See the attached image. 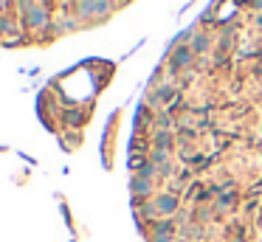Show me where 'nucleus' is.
<instances>
[{
	"label": "nucleus",
	"mask_w": 262,
	"mask_h": 242,
	"mask_svg": "<svg viewBox=\"0 0 262 242\" xmlns=\"http://www.w3.org/2000/svg\"><path fill=\"white\" fill-rule=\"evenodd\" d=\"M76 14L82 20H102L110 14V0H76Z\"/></svg>",
	"instance_id": "2"
},
{
	"label": "nucleus",
	"mask_w": 262,
	"mask_h": 242,
	"mask_svg": "<svg viewBox=\"0 0 262 242\" xmlns=\"http://www.w3.org/2000/svg\"><path fill=\"white\" fill-rule=\"evenodd\" d=\"M172 96H175V90H172V87H161V90H158V99H161V102H169Z\"/></svg>",
	"instance_id": "11"
},
{
	"label": "nucleus",
	"mask_w": 262,
	"mask_h": 242,
	"mask_svg": "<svg viewBox=\"0 0 262 242\" xmlns=\"http://www.w3.org/2000/svg\"><path fill=\"white\" fill-rule=\"evenodd\" d=\"M155 146H158V149H169V146H172V135L169 133H155Z\"/></svg>",
	"instance_id": "8"
},
{
	"label": "nucleus",
	"mask_w": 262,
	"mask_h": 242,
	"mask_svg": "<svg viewBox=\"0 0 262 242\" xmlns=\"http://www.w3.org/2000/svg\"><path fill=\"white\" fill-rule=\"evenodd\" d=\"M206 48H209V40L203 34H197L195 43H192V51H197V54H200V51H206Z\"/></svg>",
	"instance_id": "9"
},
{
	"label": "nucleus",
	"mask_w": 262,
	"mask_h": 242,
	"mask_svg": "<svg viewBox=\"0 0 262 242\" xmlns=\"http://www.w3.org/2000/svg\"><path fill=\"white\" fill-rule=\"evenodd\" d=\"M153 206H155V214H175L178 200H175V194H158Z\"/></svg>",
	"instance_id": "3"
},
{
	"label": "nucleus",
	"mask_w": 262,
	"mask_h": 242,
	"mask_svg": "<svg viewBox=\"0 0 262 242\" xmlns=\"http://www.w3.org/2000/svg\"><path fill=\"white\" fill-rule=\"evenodd\" d=\"M231 203H234V194H223V197H220V208L231 206Z\"/></svg>",
	"instance_id": "12"
},
{
	"label": "nucleus",
	"mask_w": 262,
	"mask_h": 242,
	"mask_svg": "<svg viewBox=\"0 0 262 242\" xmlns=\"http://www.w3.org/2000/svg\"><path fill=\"white\" fill-rule=\"evenodd\" d=\"M0 34H14V23L9 17H0Z\"/></svg>",
	"instance_id": "10"
},
{
	"label": "nucleus",
	"mask_w": 262,
	"mask_h": 242,
	"mask_svg": "<svg viewBox=\"0 0 262 242\" xmlns=\"http://www.w3.org/2000/svg\"><path fill=\"white\" fill-rule=\"evenodd\" d=\"M138 175L141 177H147V180H150V177H155V175H161V169L158 166L153 164V161H147V164H141V169H138Z\"/></svg>",
	"instance_id": "6"
},
{
	"label": "nucleus",
	"mask_w": 262,
	"mask_h": 242,
	"mask_svg": "<svg viewBox=\"0 0 262 242\" xmlns=\"http://www.w3.org/2000/svg\"><path fill=\"white\" fill-rule=\"evenodd\" d=\"M155 234H166V236H172V234H175V223H172V220H161V223L155 225Z\"/></svg>",
	"instance_id": "7"
},
{
	"label": "nucleus",
	"mask_w": 262,
	"mask_h": 242,
	"mask_svg": "<svg viewBox=\"0 0 262 242\" xmlns=\"http://www.w3.org/2000/svg\"><path fill=\"white\" fill-rule=\"evenodd\" d=\"M20 12H23L25 28H31V31H40V28H45V25L51 23V14H48V9H45L43 3L23 0V3H20Z\"/></svg>",
	"instance_id": "1"
},
{
	"label": "nucleus",
	"mask_w": 262,
	"mask_h": 242,
	"mask_svg": "<svg viewBox=\"0 0 262 242\" xmlns=\"http://www.w3.org/2000/svg\"><path fill=\"white\" fill-rule=\"evenodd\" d=\"M150 242H172V236H166V234H153V239Z\"/></svg>",
	"instance_id": "13"
},
{
	"label": "nucleus",
	"mask_w": 262,
	"mask_h": 242,
	"mask_svg": "<svg viewBox=\"0 0 262 242\" xmlns=\"http://www.w3.org/2000/svg\"><path fill=\"white\" fill-rule=\"evenodd\" d=\"M189 62H192V48L189 45H178L175 54H172V59H169L172 71H181V68H186Z\"/></svg>",
	"instance_id": "4"
},
{
	"label": "nucleus",
	"mask_w": 262,
	"mask_h": 242,
	"mask_svg": "<svg viewBox=\"0 0 262 242\" xmlns=\"http://www.w3.org/2000/svg\"><path fill=\"white\" fill-rule=\"evenodd\" d=\"M6 6H9V0H0V14L6 12Z\"/></svg>",
	"instance_id": "14"
},
{
	"label": "nucleus",
	"mask_w": 262,
	"mask_h": 242,
	"mask_svg": "<svg viewBox=\"0 0 262 242\" xmlns=\"http://www.w3.org/2000/svg\"><path fill=\"white\" fill-rule=\"evenodd\" d=\"M130 192L135 194V197H144V194H150L153 192V180H147V177H141V175H135L133 180H130Z\"/></svg>",
	"instance_id": "5"
}]
</instances>
